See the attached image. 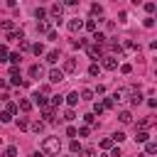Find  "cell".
Listing matches in <instances>:
<instances>
[{
  "label": "cell",
  "instance_id": "cell-1",
  "mask_svg": "<svg viewBox=\"0 0 157 157\" xmlns=\"http://www.w3.org/2000/svg\"><path fill=\"white\" fill-rule=\"evenodd\" d=\"M59 150H61L59 137H44L42 140V152L44 155H59Z\"/></svg>",
  "mask_w": 157,
  "mask_h": 157
},
{
  "label": "cell",
  "instance_id": "cell-2",
  "mask_svg": "<svg viewBox=\"0 0 157 157\" xmlns=\"http://www.w3.org/2000/svg\"><path fill=\"white\" fill-rule=\"evenodd\" d=\"M47 15H49L54 22H61V15H64V5H61V2H54V5L47 10Z\"/></svg>",
  "mask_w": 157,
  "mask_h": 157
},
{
  "label": "cell",
  "instance_id": "cell-3",
  "mask_svg": "<svg viewBox=\"0 0 157 157\" xmlns=\"http://www.w3.org/2000/svg\"><path fill=\"white\" fill-rule=\"evenodd\" d=\"M103 69H108V71H115V69H118V56H115V54H108V56H103Z\"/></svg>",
  "mask_w": 157,
  "mask_h": 157
},
{
  "label": "cell",
  "instance_id": "cell-4",
  "mask_svg": "<svg viewBox=\"0 0 157 157\" xmlns=\"http://www.w3.org/2000/svg\"><path fill=\"white\" fill-rule=\"evenodd\" d=\"M66 27H69V32H81V29H83V20L74 17V20H69V22H66Z\"/></svg>",
  "mask_w": 157,
  "mask_h": 157
},
{
  "label": "cell",
  "instance_id": "cell-5",
  "mask_svg": "<svg viewBox=\"0 0 157 157\" xmlns=\"http://www.w3.org/2000/svg\"><path fill=\"white\" fill-rule=\"evenodd\" d=\"M64 81V71L61 69H52L49 71V83H61Z\"/></svg>",
  "mask_w": 157,
  "mask_h": 157
},
{
  "label": "cell",
  "instance_id": "cell-6",
  "mask_svg": "<svg viewBox=\"0 0 157 157\" xmlns=\"http://www.w3.org/2000/svg\"><path fill=\"white\" fill-rule=\"evenodd\" d=\"M32 98H34V101H32V105H39V108H47V105H49L47 96H44V93H39V91H37V93H34Z\"/></svg>",
  "mask_w": 157,
  "mask_h": 157
},
{
  "label": "cell",
  "instance_id": "cell-7",
  "mask_svg": "<svg viewBox=\"0 0 157 157\" xmlns=\"http://www.w3.org/2000/svg\"><path fill=\"white\" fill-rule=\"evenodd\" d=\"M42 118H44L42 123H56V115H54V108H49V105H47V108H42Z\"/></svg>",
  "mask_w": 157,
  "mask_h": 157
},
{
  "label": "cell",
  "instance_id": "cell-8",
  "mask_svg": "<svg viewBox=\"0 0 157 157\" xmlns=\"http://www.w3.org/2000/svg\"><path fill=\"white\" fill-rule=\"evenodd\" d=\"M64 74H74L76 71V59H64Z\"/></svg>",
  "mask_w": 157,
  "mask_h": 157
},
{
  "label": "cell",
  "instance_id": "cell-9",
  "mask_svg": "<svg viewBox=\"0 0 157 157\" xmlns=\"http://www.w3.org/2000/svg\"><path fill=\"white\" fill-rule=\"evenodd\" d=\"M118 120H120L123 125H130V123H132V113H130V110H120V113H118Z\"/></svg>",
  "mask_w": 157,
  "mask_h": 157
},
{
  "label": "cell",
  "instance_id": "cell-10",
  "mask_svg": "<svg viewBox=\"0 0 157 157\" xmlns=\"http://www.w3.org/2000/svg\"><path fill=\"white\" fill-rule=\"evenodd\" d=\"M137 52V44L132 42V39H123V44H120V52Z\"/></svg>",
  "mask_w": 157,
  "mask_h": 157
},
{
  "label": "cell",
  "instance_id": "cell-11",
  "mask_svg": "<svg viewBox=\"0 0 157 157\" xmlns=\"http://www.w3.org/2000/svg\"><path fill=\"white\" fill-rule=\"evenodd\" d=\"M86 52H88V56H91V59H98V56L103 54V47H98V44H93V47H88Z\"/></svg>",
  "mask_w": 157,
  "mask_h": 157
},
{
  "label": "cell",
  "instance_id": "cell-12",
  "mask_svg": "<svg viewBox=\"0 0 157 157\" xmlns=\"http://www.w3.org/2000/svg\"><path fill=\"white\" fill-rule=\"evenodd\" d=\"M110 98H113V103H115V101H118V103H120V101H125V98H128V88H118Z\"/></svg>",
  "mask_w": 157,
  "mask_h": 157
},
{
  "label": "cell",
  "instance_id": "cell-13",
  "mask_svg": "<svg viewBox=\"0 0 157 157\" xmlns=\"http://www.w3.org/2000/svg\"><path fill=\"white\" fill-rule=\"evenodd\" d=\"M0 29H2V32H7V34H10V32H12V29H15V22H12V20H0Z\"/></svg>",
  "mask_w": 157,
  "mask_h": 157
},
{
  "label": "cell",
  "instance_id": "cell-14",
  "mask_svg": "<svg viewBox=\"0 0 157 157\" xmlns=\"http://www.w3.org/2000/svg\"><path fill=\"white\" fill-rule=\"evenodd\" d=\"M52 27H49V20H42V22H37V32L39 34H47Z\"/></svg>",
  "mask_w": 157,
  "mask_h": 157
},
{
  "label": "cell",
  "instance_id": "cell-15",
  "mask_svg": "<svg viewBox=\"0 0 157 157\" xmlns=\"http://www.w3.org/2000/svg\"><path fill=\"white\" fill-rule=\"evenodd\" d=\"M83 27H86L88 32H93V34L98 32V22H96V20H86V22H83Z\"/></svg>",
  "mask_w": 157,
  "mask_h": 157
},
{
  "label": "cell",
  "instance_id": "cell-16",
  "mask_svg": "<svg viewBox=\"0 0 157 157\" xmlns=\"http://www.w3.org/2000/svg\"><path fill=\"white\" fill-rule=\"evenodd\" d=\"M20 59H22V54H20V52H12V54H7V61H10L12 66H17V64H20Z\"/></svg>",
  "mask_w": 157,
  "mask_h": 157
},
{
  "label": "cell",
  "instance_id": "cell-17",
  "mask_svg": "<svg viewBox=\"0 0 157 157\" xmlns=\"http://www.w3.org/2000/svg\"><path fill=\"white\" fill-rule=\"evenodd\" d=\"M78 101H81V98H78V91H71V93L66 96V103H69V105H76Z\"/></svg>",
  "mask_w": 157,
  "mask_h": 157
},
{
  "label": "cell",
  "instance_id": "cell-18",
  "mask_svg": "<svg viewBox=\"0 0 157 157\" xmlns=\"http://www.w3.org/2000/svg\"><path fill=\"white\" fill-rule=\"evenodd\" d=\"M17 108H20V110H25V113H27V110H32V101H27V98H20Z\"/></svg>",
  "mask_w": 157,
  "mask_h": 157
},
{
  "label": "cell",
  "instance_id": "cell-19",
  "mask_svg": "<svg viewBox=\"0 0 157 157\" xmlns=\"http://www.w3.org/2000/svg\"><path fill=\"white\" fill-rule=\"evenodd\" d=\"M5 113H10V115H15V113H20V108H17V103H12V101H7V103H5Z\"/></svg>",
  "mask_w": 157,
  "mask_h": 157
},
{
  "label": "cell",
  "instance_id": "cell-20",
  "mask_svg": "<svg viewBox=\"0 0 157 157\" xmlns=\"http://www.w3.org/2000/svg\"><path fill=\"white\" fill-rule=\"evenodd\" d=\"M135 140H137V142H147V140H150V132H147V130H137V132H135Z\"/></svg>",
  "mask_w": 157,
  "mask_h": 157
},
{
  "label": "cell",
  "instance_id": "cell-21",
  "mask_svg": "<svg viewBox=\"0 0 157 157\" xmlns=\"http://www.w3.org/2000/svg\"><path fill=\"white\" fill-rule=\"evenodd\" d=\"M91 15H93V17H101V15H103V5L93 2V5H91Z\"/></svg>",
  "mask_w": 157,
  "mask_h": 157
},
{
  "label": "cell",
  "instance_id": "cell-22",
  "mask_svg": "<svg viewBox=\"0 0 157 157\" xmlns=\"http://www.w3.org/2000/svg\"><path fill=\"white\" fill-rule=\"evenodd\" d=\"M7 39H10V42H20V39H25V34H22V32H17V29H12V32L7 34Z\"/></svg>",
  "mask_w": 157,
  "mask_h": 157
},
{
  "label": "cell",
  "instance_id": "cell-23",
  "mask_svg": "<svg viewBox=\"0 0 157 157\" xmlns=\"http://www.w3.org/2000/svg\"><path fill=\"white\" fill-rule=\"evenodd\" d=\"M29 76H32V78L42 76V66H39V64H32V66H29Z\"/></svg>",
  "mask_w": 157,
  "mask_h": 157
},
{
  "label": "cell",
  "instance_id": "cell-24",
  "mask_svg": "<svg viewBox=\"0 0 157 157\" xmlns=\"http://www.w3.org/2000/svg\"><path fill=\"white\" fill-rule=\"evenodd\" d=\"M145 152H147V155H155V152H157V142L147 140V142H145Z\"/></svg>",
  "mask_w": 157,
  "mask_h": 157
},
{
  "label": "cell",
  "instance_id": "cell-25",
  "mask_svg": "<svg viewBox=\"0 0 157 157\" xmlns=\"http://www.w3.org/2000/svg\"><path fill=\"white\" fill-rule=\"evenodd\" d=\"M93 42H96L98 47H103V44H105V34H103V32H96V34H93Z\"/></svg>",
  "mask_w": 157,
  "mask_h": 157
},
{
  "label": "cell",
  "instance_id": "cell-26",
  "mask_svg": "<svg viewBox=\"0 0 157 157\" xmlns=\"http://www.w3.org/2000/svg\"><path fill=\"white\" fill-rule=\"evenodd\" d=\"M47 61H49V64H56V61H59V52H56V49H52V52L47 54Z\"/></svg>",
  "mask_w": 157,
  "mask_h": 157
},
{
  "label": "cell",
  "instance_id": "cell-27",
  "mask_svg": "<svg viewBox=\"0 0 157 157\" xmlns=\"http://www.w3.org/2000/svg\"><path fill=\"white\" fill-rule=\"evenodd\" d=\"M81 101H93V88H83L81 91Z\"/></svg>",
  "mask_w": 157,
  "mask_h": 157
},
{
  "label": "cell",
  "instance_id": "cell-28",
  "mask_svg": "<svg viewBox=\"0 0 157 157\" xmlns=\"http://www.w3.org/2000/svg\"><path fill=\"white\" fill-rule=\"evenodd\" d=\"M110 140H113V145H120V142L125 140V132H113V135H110Z\"/></svg>",
  "mask_w": 157,
  "mask_h": 157
},
{
  "label": "cell",
  "instance_id": "cell-29",
  "mask_svg": "<svg viewBox=\"0 0 157 157\" xmlns=\"http://www.w3.org/2000/svg\"><path fill=\"white\" fill-rule=\"evenodd\" d=\"M113 147H115V145H113L110 137H103V140H101V150H113Z\"/></svg>",
  "mask_w": 157,
  "mask_h": 157
},
{
  "label": "cell",
  "instance_id": "cell-30",
  "mask_svg": "<svg viewBox=\"0 0 157 157\" xmlns=\"http://www.w3.org/2000/svg\"><path fill=\"white\" fill-rule=\"evenodd\" d=\"M34 17H37V20L42 22V20L47 17V7H37V10H34Z\"/></svg>",
  "mask_w": 157,
  "mask_h": 157
},
{
  "label": "cell",
  "instance_id": "cell-31",
  "mask_svg": "<svg viewBox=\"0 0 157 157\" xmlns=\"http://www.w3.org/2000/svg\"><path fill=\"white\" fill-rule=\"evenodd\" d=\"M98 74H101V66H98V64L93 61V64L88 66V76H98Z\"/></svg>",
  "mask_w": 157,
  "mask_h": 157
},
{
  "label": "cell",
  "instance_id": "cell-32",
  "mask_svg": "<svg viewBox=\"0 0 157 157\" xmlns=\"http://www.w3.org/2000/svg\"><path fill=\"white\" fill-rule=\"evenodd\" d=\"M32 52H34L37 56H39V54H44V44H42V42H37V44H32Z\"/></svg>",
  "mask_w": 157,
  "mask_h": 157
},
{
  "label": "cell",
  "instance_id": "cell-33",
  "mask_svg": "<svg viewBox=\"0 0 157 157\" xmlns=\"http://www.w3.org/2000/svg\"><path fill=\"white\" fill-rule=\"evenodd\" d=\"M17 128H20V130H27V128H29V120H27V118H17Z\"/></svg>",
  "mask_w": 157,
  "mask_h": 157
},
{
  "label": "cell",
  "instance_id": "cell-34",
  "mask_svg": "<svg viewBox=\"0 0 157 157\" xmlns=\"http://www.w3.org/2000/svg\"><path fill=\"white\" fill-rule=\"evenodd\" d=\"M150 125H152V120H150V118H145V120H140V123H137V130H147Z\"/></svg>",
  "mask_w": 157,
  "mask_h": 157
},
{
  "label": "cell",
  "instance_id": "cell-35",
  "mask_svg": "<svg viewBox=\"0 0 157 157\" xmlns=\"http://www.w3.org/2000/svg\"><path fill=\"white\" fill-rule=\"evenodd\" d=\"M29 128H32V130H34V132H37V135H39V132H42V130H44V123H42V120H37V123H32V125H29Z\"/></svg>",
  "mask_w": 157,
  "mask_h": 157
},
{
  "label": "cell",
  "instance_id": "cell-36",
  "mask_svg": "<svg viewBox=\"0 0 157 157\" xmlns=\"http://www.w3.org/2000/svg\"><path fill=\"white\" fill-rule=\"evenodd\" d=\"M69 147H71V152H74V155H76V152H81V150H83V147H81V142H78V140H71V145H69Z\"/></svg>",
  "mask_w": 157,
  "mask_h": 157
},
{
  "label": "cell",
  "instance_id": "cell-37",
  "mask_svg": "<svg viewBox=\"0 0 157 157\" xmlns=\"http://www.w3.org/2000/svg\"><path fill=\"white\" fill-rule=\"evenodd\" d=\"M5 157H17V147H15V145L5 147Z\"/></svg>",
  "mask_w": 157,
  "mask_h": 157
},
{
  "label": "cell",
  "instance_id": "cell-38",
  "mask_svg": "<svg viewBox=\"0 0 157 157\" xmlns=\"http://www.w3.org/2000/svg\"><path fill=\"white\" fill-rule=\"evenodd\" d=\"M78 155H81V157H96V150H93V147H86V150H81Z\"/></svg>",
  "mask_w": 157,
  "mask_h": 157
},
{
  "label": "cell",
  "instance_id": "cell-39",
  "mask_svg": "<svg viewBox=\"0 0 157 157\" xmlns=\"http://www.w3.org/2000/svg\"><path fill=\"white\" fill-rule=\"evenodd\" d=\"M64 101V96H52V101H49V108H54V105H59Z\"/></svg>",
  "mask_w": 157,
  "mask_h": 157
},
{
  "label": "cell",
  "instance_id": "cell-40",
  "mask_svg": "<svg viewBox=\"0 0 157 157\" xmlns=\"http://www.w3.org/2000/svg\"><path fill=\"white\" fill-rule=\"evenodd\" d=\"M74 118H76V113H74L71 108H66V110H64V118H61V120H74Z\"/></svg>",
  "mask_w": 157,
  "mask_h": 157
},
{
  "label": "cell",
  "instance_id": "cell-41",
  "mask_svg": "<svg viewBox=\"0 0 157 157\" xmlns=\"http://www.w3.org/2000/svg\"><path fill=\"white\" fill-rule=\"evenodd\" d=\"M142 7H145V12H150V15H152V12L157 10V5H155V2H145Z\"/></svg>",
  "mask_w": 157,
  "mask_h": 157
},
{
  "label": "cell",
  "instance_id": "cell-42",
  "mask_svg": "<svg viewBox=\"0 0 157 157\" xmlns=\"http://www.w3.org/2000/svg\"><path fill=\"white\" fill-rule=\"evenodd\" d=\"M27 49H32V44L27 39H20V52H27Z\"/></svg>",
  "mask_w": 157,
  "mask_h": 157
},
{
  "label": "cell",
  "instance_id": "cell-43",
  "mask_svg": "<svg viewBox=\"0 0 157 157\" xmlns=\"http://www.w3.org/2000/svg\"><path fill=\"white\" fill-rule=\"evenodd\" d=\"M130 71H132V64H120V74H125V76H128Z\"/></svg>",
  "mask_w": 157,
  "mask_h": 157
},
{
  "label": "cell",
  "instance_id": "cell-44",
  "mask_svg": "<svg viewBox=\"0 0 157 157\" xmlns=\"http://www.w3.org/2000/svg\"><path fill=\"white\" fill-rule=\"evenodd\" d=\"M105 108H103V103H93V115H101Z\"/></svg>",
  "mask_w": 157,
  "mask_h": 157
},
{
  "label": "cell",
  "instance_id": "cell-45",
  "mask_svg": "<svg viewBox=\"0 0 157 157\" xmlns=\"http://www.w3.org/2000/svg\"><path fill=\"white\" fill-rule=\"evenodd\" d=\"M0 61H7V47L0 44Z\"/></svg>",
  "mask_w": 157,
  "mask_h": 157
},
{
  "label": "cell",
  "instance_id": "cell-46",
  "mask_svg": "<svg viewBox=\"0 0 157 157\" xmlns=\"http://www.w3.org/2000/svg\"><path fill=\"white\" fill-rule=\"evenodd\" d=\"M10 120H12V115H10V113H5V110H2V113H0V123H10Z\"/></svg>",
  "mask_w": 157,
  "mask_h": 157
},
{
  "label": "cell",
  "instance_id": "cell-47",
  "mask_svg": "<svg viewBox=\"0 0 157 157\" xmlns=\"http://www.w3.org/2000/svg\"><path fill=\"white\" fill-rule=\"evenodd\" d=\"M83 120H86L88 125H96V115H93V113H88V115H83Z\"/></svg>",
  "mask_w": 157,
  "mask_h": 157
},
{
  "label": "cell",
  "instance_id": "cell-48",
  "mask_svg": "<svg viewBox=\"0 0 157 157\" xmlns=\"http://www.w3.org/2000/svg\"><path fill=\"white\" fill-rule=\"evenodd\" d=\"M47 37H49L52 42H56V39H59V32H54V29H49V32H47Z\"/></svg>",
  "mask_w": 157,
  "mask_h": 157
},
{
  "label": "cell",
  "instance_id": "cell-49",
  "mask_svg": "<svg viewBox=\"0 0 157 157\" xmlns=\"http://www.w3.org/2000/svg\"><path fill=\"white\" fill-rule=\"evenodd\" d=\"M71 44H74V47H76V49H81V47H86V39H74V42H71Z\"/></svg>",
  "mask_w": 157,
  "mask_h": 157
},
{
  "label": "cell",
  "instance_id": "cell-50",
  "mask_svg": "<svg viewBox=\"0 0 157 157\" xmlns=\"http://www.w3.org/2000/svg\"><path fill=\"white\" fill-rule=\"evenodd\" d=\"M142 25H145V27H155V17H145Z\"/></svg>",
  "mask_w": 157,
  "mask_h": 157
},
{
  "label": "cell",
  "instance_id": "cell-51",
  "mask_svg": "<svg viewBox=\"0 0 157 157\" xmlns=\"http://www.w3.org/2000/svg\"><path fill=\"white\" fill-rule=\"evenodd\" d=\"M88 132H91V130H88V128H86V125H83V128H81V130H76V135H81V137H86V135H88Z\"/></svg>",
  "mask_w": 157,
  "mask_h": 157
},
{
  "label": "cell",
  "instance_id": "cell-52",
  "mask_svg": "<svg viewBox=\"0 0 157 157\" xmlns=\"http://www.w3.org/2000/svg\"><path fill=\"white\" fill-rule=\"evenodd\" d=\"M105 29H108V32H113V29H115V22H113V20H108V22H105Z\"/></svg>",
  "mask_w": 157,
  "mask_h": 157
},
{
  "label": "cell",
  "instance_id": "cell-53",
  "mask_svg": "<svg viewBox=\"0 0 157 157\" xmlns=\"http://www.w3.org/2000/svg\"><path fill=\"white\" fill-rule=\"evenodd\" d=\"M10 83H12V86H20L22 81H20V76H10Z\"/></svg>",
  "mask_w": 157,
  "mask_h": 157
},
{
  "label": "cell",
  "instance_id": "cell-54",
  "mask_svg": "<svg viewBox=\"0 0 157 157\" xmlns=\"http://www.w3.org/2000/svg\"><path fill=\"white\" fill-rule=\"evenodd\" d=\"M113 105H115L113 98H105V101H103V108H113Z\"/></svg>",
  "mask_w": 157,
  "mask_h": 157
},
{
  "label": "cell",
  "instance_id": "cell-55",
  "mask_svg": "<svg viewBox=\"0 0 157 157\" xmlns=\"http://www.w3.org/2000/svg\"><path fill=\"white\" fill-rule=\"evenodd\" d=\"M66 135H69V137H76V128L69 125V128H66Z\"/></svg>",
  "mask_w": 157,
  "mask_h": 157
},
{
  "label": "cell",
  "instance_id": "cell-56",
  "mask_svg": "<svg viewBox=\"0 0 157 157\" xmlns=\"http://www.w3.org/2000/svg\"><path fill=\"white\" fill-rule=\"evenodd\" d=\"M108 157H120V147H113V150H110V155H108Z\"/></svg>",
  "mask_w": 157,
  "mask_h": 157
},
{
  "label": "cell",
  "instance_id": "cell-57",
  "mask_svg": "<svg viewBox=\"0 0 157 157\" xmlns=\"http://www.w3.org/2000/svg\"><path fill=\"white\" fill-rule=\"evenodd\" d=\"M10 76H20V69L17 66H10Z\"/></svg>",
  "mask_w": 157,
  "mask_h": 157
},
{
  "label": "cell",
  "instance_id": "cell-58",
  "mask_svg": "<svg viewBox=\"0 0 157 157\" xmlns=\"http://www.w3.org/2000/svg\"><path fill=\"white\" fill-rule=\"evenodd\" d=\"M32 157H47V155H44V152H34Z\"/></svg>",
  "mask_w": 157,
  "mask_h": 157
},
{
  "label": "cell",
  "instance_id": "cell-59",
  "mask_svg": "<svg viewBox=\"0 0 157 157\" xmlns=\"http://www.w3.org/2000/svg\"><path fill=\"white\" fill-rule=\"evenodd\" d=\"M0 88H5V81H2V78H0Z\"/></svg>",
  "mask_w": 157,
  "mask_h": 157
},
{
  "label": "cell",
  "instance_id": "cell-60",
  "mask_svg": "<svg viewBox=\"0 0 157 157\" xmlns=\"http://www.w3.org/2000/svg\"><path fill=\"white\" fill-rule=\"evenodd\" d=\"M137 157H145V155H137Z\"/></svg>",
  "mask_w": 157,
  "mask_h": 157
},
{
  "label": "cell",
  "instance_id": "cell-61",
  "mask_svg": "<svg viewBox=\"0 0 157 157\" xmlns=\"http://www.w3.org/2000/svg\"><path fill=\"white\" fill-rule=\"evenodd\" d=\"M0 142H2V137H0Z\"/></svg>",
  "mask_w": 157,
  "mask_h": 157
},
{
  "label": "cell",
  "instance_id": "cell-62",
  "mask_svg": "<svg viewBox=\"0 0 157 157\" xmlns=\"http://www.w3.org/2000/svg\"><path fill=\"white\" fill-rule=\"evenodd\" d=\"M64 157H69V155H64Z\"/></svg>",
  "mask_w": 157,
  "mask_h": 157
}]
</instances>
